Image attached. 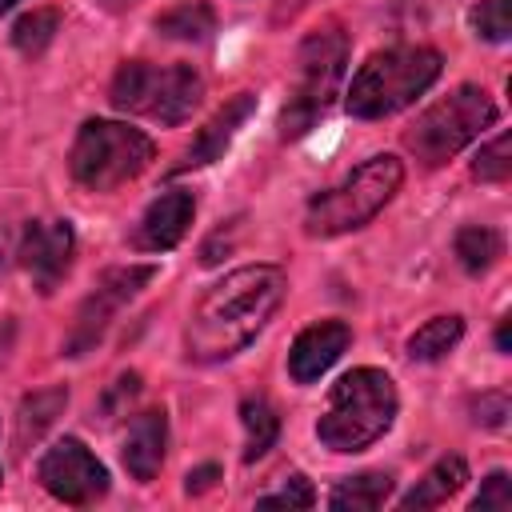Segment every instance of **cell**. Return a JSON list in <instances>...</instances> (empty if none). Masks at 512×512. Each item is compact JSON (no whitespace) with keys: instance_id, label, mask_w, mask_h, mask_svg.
I'll return each instance as SVG.
<instances>
[{"instance_id":"obj_1","label":"cell","mask_w":512,"mask_h":512,"mask_svg":"<svg viewBox=\"0 0 512 512\" xmlns=\"http://www.w3.org/2000/svg\"><path fill=\"white\" fill-rule=\"evenodd\" d=\"M284 300V272L272 264H248L216 280L188 316L184 344L192 360H228L244 352Z\"/></svg>"},{"instance_id":"obj_2","label":"cell","mask_w":512,"mask_h":512,"mask_svg":"<svg viewBox=\"0 0 512 512\" xmlns=\"http://www.w3.org/2000/svg\"><path fill=\"white\" fill-rule=\"evenodd\" d=\"M392 420H396L392 376L380 368H352L332 384L328 404L316 420V436L332 452H360L372 440H380L392 428Z\"/></svg>"},{"instance_id":"obj_3","label":"cell","mask_w":512,"mask_h":512,"mask_svg":"<svg viewBox=\"0 0 512 512\" xmlns=\"http://www.w3.org/2000/svg\"><path fill=\"white\" fill-rule=\"evenodd\" d=\"M440 76V52L424 44H396L372 52L348 88V112L360 120H380L408 108Z\"/></svg>"},{"instance_id":"obj_4","label":"cell","mask_w":512,"mask_h":512,"mask_svg":"<svg viewBox=\"0 0 512 512\" xmlns=\"http://www.w3.org/2000/svg\"><path fill=\"white\" fill-rule=\"evenodd\" d=\"M404 184V164L396 156H372L356 172H348L336 188L312 196L304 212L308 236H340L352 228H364Z\"/></svg>"},{"instance_id":"obj_5","label":"cell","mask_w":512,"mask_h":512,"mask_svg":"<svg viewBox=\"0 0 512 512\" xmlns=\"http://www.w3.org/2000/svg\"><path fill=\"white\" fill-rule=\"evenodd\" d=\"M204 96V80L192 64H172V68H156L144 60H128L120 64V72L112 76L108 100L120 112H136L160 124H180L192 116V108Z\"/></svg>"},{"instance_id":"obj_6","label":"cell","mask_w":512,"mask_h":512,"mask_svg":"<svg viewBox=\"0 0 512 512\" xmlns=\"http://www.w3.org/2000/svg\"><path fill=\"white\" fill-rule=\"evenodd\" d=\"M492 120H496L492 96L476 84H460L456 92L436 100L424 116H416V124L404 132V144L420 164L436 168V164L452 160L464 144H472Z\"/></svg>"},{"instance_id":"obj_7","label":"cell","mask_w":512,"mask_h":512,"mask_svg":"<svg viewBox=\"0 0 512 512\" xmlns=\"http://www.w3.org/2000/svg\"><path fill=\"white\" fill-rule=\"evenodd\" d=\"M156 148L140 128L120 120H88L72 144V176L88 192H112L152 164Z\"/></svg>"},{"instance_id":"obj_8","label":"cell","mask_w":512,"mask_h":512,"mask_svg":"<svg viewBox=\"0 0 512 512\" xmlns=\"http://www.w3.org/2000/svg\"><path fill=\"white\" fill-rule=\"evenodd\" d=\"M344 60H348V36H344L336 24L316 28V32L300 44L296 92H292V100H288L284 112H280V136H284V140L304 136V132L332 108V96H336L340 76H344Z\"/></svg>"},{"instance_id":"obj_9","label":"cell","mask_w":512,"mask_h":512,"mask_svg":"<svg viewBox=\"0 0 512 512\" xmlns=\"http://www.w3.org/2000/svg\"><path fill=\"white\" fill-rule=\"evenodd\" d=\"M156 276L152 264H124V268H108L96 288L84 296L80 312H76V324H72V336L64 340V356H84L88 348H96V340L104 336V328L112 324V316Z\"/></svg>"},{"instance_id":"obj_10","label":"cell","mask_w":512,"mask_h":512,"mask_svg":"<svg viewBox=\"0 0 512 512\" xmlns=\"http://www.w3.org/2000/svg\"><path fill=\"white\" fill-rule=\"evenodd\" d=\"M40 484L56 500L80 508V504H92V500H100L108 492V472H104V464L76 436H64V440H56L44 452V460H40Z\"/></svg>"},{"instance_id":"obj_11","label":"cell","mask_w":512,"mask_h":512,"mask_svg":"<svg viewBox=\"0 0 512 512\" xmlns=\"http://www.w3.org/2000/svg\"><path fill=\"white\" fill-rule=\"evenodd\" d=\"M72 252H76V236H72L68 220H32L24 228L20 264L28 268L32 284L40 292H52L64 280V272L72 264Z\"/></svg>"},{"instance_id":"obj_12","label":"cell","mask_w":512,"mask_h":512,"mask_svg":"<svg viewBox=\"0 0 512 512\" xmlns=\"http://www.w3.org/2000/svg\"><path fill=\"white\" fill-rule=\"evenodd\" d=\"M348 340H352V328H348L344 320H320V324L304 328V332L296 336L292 352H288V372H292V380H296V384L320 380V376L344 356Z\"/></svg>"},{"instance_id":"obj_13","label":"cell","mask_w":512,"mask_h":512,"mask_svg":"<svg viewBox=\"0 0 512 512\" xmlns=\"http://www.w3.org/2000/svg\"><path fill=\"white\" fill-rule=\"evenodd\" d=\"M252 112H256V96H252V92L232 96L224 108H216V112L208 116V124L196 132V140L184 148V156H180V164H176L172 172H184V168H200V164L220 160L224 148L232 144V136L240 132V124H244Z\"/></svg>"},{"instance_id":"obj_14","label":"cell","mask_w":512,"mask_h":512,"mask_svg":"<svg viewBox=\"0 0 512 512\" xmlns=\"http://www.w3.org/2000/svg\"><path fill=\"white\" fill-rule=\"evenodd\" d=\"M192 212H196V200L192 192L184 188H172L164 196H156L148 204V212L140 216V228H136V244L148 248V252H168L184 240L188 224H192Z\"/></svg>"},{"instance_id":"obj_15","label":"cell","mask_w":512,"mask_h":512,"mask_svg":"<svg viewBox=\"0 0 512 512\" xmlns=\"http://www.w3.org/2000/svg\"><path fill=\"white\" fill-rule=\"evenodd\" d=\"M164 448H168V416L164 408H148L128 424L120 456H124V468L148 484L164 464Z\"/></svg>"},{"instance_id":"obj_16","label":"cell","mask_w":512,"mask_h":512,"mask_svg":"<svg viewBox=\"0 0 512 512\" xmlns=\"http://www.w3.org/2000/svg\"><path fill=\"white\" fill-rule=\"evenodd\" d=\"M464 480H468V464H464L460 456H444V460H436V464L424 472V480H416L412 492L400 496V508H404V512H408V508H436V504H444L448 496H456V492L464 488Z\"/></svg>"},{"instance_id":"obj_17","label":"cell","mask_w":512,"mask_h":512,"mask_svg":"<svg viewBox=\"0 0 512 512\" xmlns=\"http://www.w3.org/2000/svg\"><path fill=\"white\" fill-rule=\"evenodd\" d=\"M388 492H392V476L388 472H360V476L340 480L332 488L328 504L336 512H372V508H380L388 500Z\"/></svg>"},{"instance_id":"obj_18","label":"cell","mask_w":512,"mask_h":512,"mask_svg":"<svg viewBox=\"0 0 512 512\" xmlns=\"http://www.w3.org/2000/svg\"><path fill=\"white\" fill-rule=\"evenodd\" d=\"M64 404H68V388H44V392L24 396V400H20V416H16V440H20V444L36 440V436L60 416Z\"/></svg>"},{"instance_id":"obj_19","label":"cell","mask_w":512,"mask_h":512,"mask_svg":"<svg viewBox=\"0 0 512 512\" xmlns=\"http://www.w3.org/2000/svg\"><path fill=\"white\" fill-rule=\"evenodd\" d=\"M240 420H244V432H248V440H244V460L252 464V460H260V456L276 444L280 420H276V412H272V404H268L264 396H248V400L240 404Z\"/></svg>"},{"instance_id":"obj_20","label":"cell","mask_w":512,"mask_h":512,"mask_svg":"<svg viewBox=\"0 0 512 512\" xmlns=\"http://www.w3.org/2000/svg\"><path fill=\"white\" fill-rule=\"evenodd\" d=\"M460 336H464V320L460 316H436L420 332L408 336V356L412 360H440V356H448L456 348Z\"/></svg>"},{"instance_id":"obj_21","label":"cell","mask_w":512,"mask_h":512,"mask_svg":"<svg viewBox=\"0 0 512 512\" xmlns=\"http://www.w3.org/2000/svg\"><path fill=\"white\" fill-rule=\"evenodd\" d=\"M212 28H216V16L204 0H188V4H176L172 12L156 16V32L172 36V40H204Z\"/></svg>"},{"instance_id":"obj_22","label":"cell","mask_w":512,"mask_h":512,"mask_svg":"<svg viewBox=\"0 0 512 512\" xmlns=\"http://www.w3.org/2000/svg\"><path fill=\"white\" fill-rule=\"evenodd\" d=\"M500 236L492 232V228H484V224H464L460 232H456V256H460V264L468 268V272H484V268H492L496 264V256H500Z\"/></svg>"},{"instance_id":"obj_23","label":"cell","mask_w":512,"mask_h":512,"mask_svg":"<svg viewBox=\"0 0 512 512\" xmlns=\"http://www.w3.org/2000/svg\"><path fill=\"white\" fill-rule=\"evenodd\" d=\"M56 28H60V16H56L52 8H36V12H28V16L16 20V28H12V44H16L20 52L36 56V52H44V48L52 44Z\"/></svg>"},{"instance_id":"obj_24","label":"cell","mask_w":512,"mask_h":512,"mask_svg":"<svg viewBox=\"0 0 512 512\" xmlns=\"http://www.w3.org/2000/svg\"><path fill=\"white\" fill-rule=\"evenodd\" d=\"M472 176L476 180H496V184L512 176V136L508 132H500L488 148H480V156L472 164Z\"/></svg>"},{"instance_id":"obj_25","label":"cell","mask_w":512,"mask_h":512,"mask_svg":"<svg viewBox=\"0 0 512 512\" xmlns=\"http://www.w3.org/2000/svg\"><path fill=\"white\" fill-rule=\"evenodd\" d=\"M472 28H476L484 40H508V32H512L508 0H480V4L472 8Z\"/></svg>"},{"instance_id":"obj_26","label":"cell","mask_w":512,"mask_h":512,"mask_svg":"<svg viewBox=\"0 0 512 512\" xmlns=\"http://www.w3.org/2000/svg\"><path fill=\"white\" fill-rule=\"evenodd\" d=\"M312 504H316V492H312V484L304 476H288L284 488H276V492L256 500V508H312Z\"/></svg>"},{"instance_id":"obj_27","label":"cell","mask_w":512,"mask_h":512,"mask_svg":"<svg viewBox=\"0 0 512 512\" xmlns=\"http://www.w3.org/2000/svg\"><path fill=\"white\" fill-rule=\"evenodd\" d=\"M488 508H512V480H508V472H492L488 480H484V488L476 492V500H472V512H488Z\"/></svg>"},{"instance_id":"obj_28","label":"cell","mask_w":512,"mask_h":512,"mask_svg":"<svg viewBox=\"0 0 512 512\" xmlns=\"http://www.w3.org/2000/svg\"><path fill=\"white\" fill-rule=\"evenodd\" d=\"M472 420L476 424H488V428H500L504 424V416H508V396L504 392H484L476 404H472Z\"/></svg>"},{"instance_id":"obj_29","label":"cell","mask_w":512,"mask_h":512,"mask_svg":"<svg viewBox=\"0 0 512 512\" xmlns=\"http://www.w3.org/2000/svg\"><path fill=\"white\" fill-rule=\"evenodd\" d=\"M140 392V376L136 372H124L116 384H112V392H108V400H104V412H116V404L120 400H132Z\"/></svg>"},{"instance_id":"obj_30","label":"cell","mask_w":512,"mask_h":512,"mask_svg":"<svg viewBox=\"0 0 512 512\" xmlns=\"http://www.w3.org/2000/svg\"><path fill=\"white\" fill-rule=\"evenodd\" d=\"M220 476V468L216 464H204V468H196V472H188V492H204V488H212V480Z\"/></svg>"},{"instance_id":"obj_31","label":"cell","mask_w":512,"mask_h":512,"mask_svg":"<svg viewBox=\"0 0 512 512\" xmlns=\"http://www.w3.org/2000/svg\"><path fill=\"white\" fill-rule=\"evenodd\" d=\"M496 348L500 352H508V316L500 320V328H496Z\"/></svg>"},{"instance_id":"obj_32","label":"cell","mask_w":512,"mask_h":512,"mask_svg":"<svg viewBox=\"0 0 512 512\" xmlns=\"http://www.w3.org/2000/svg\"><path fill=\"white\" fill-rule=\"evenodd\" d=\"M12 4H16V0H0V12H8V8H12Z\"/></svg>"}]
</instances>
